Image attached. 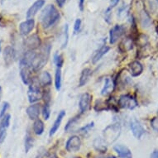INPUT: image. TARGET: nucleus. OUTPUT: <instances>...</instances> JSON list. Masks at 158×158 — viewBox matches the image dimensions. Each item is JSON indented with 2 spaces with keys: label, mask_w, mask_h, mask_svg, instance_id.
<instances>
[{
  "label": "nucleus",
  "mask_w": 158,
  "mask_h": 158,
  "mask_svg": "<svg viewBox=\"0 0 158 158\" xmlns=\"http://www.w3.org/2000/svg\"><path fill=\"white\" fill-rule=\"evenodd\" d=\"M60 19V13L53 4H49L41 13V22L44 28H49Z\"/></svg>",
  "instance_id": "1"
},
{
  "label": "nucleus",
  "mask_w": 158,
  "mask_h": 158,
  "mask_svg": "<svg viewBox=\"0 0 158 158\" xmlns=\"http://www.w3.org/2000/svg\"><path fill=\"white\" fill-rule=\"evenodd\" d=\"M121 133V127L119 124H111L103 130V140L106 142L107 144H111L117 140Z\"/></svg>",
  "instance_id": "2"
},
{
  "label": "nucleus",
  "mask_w": 158,
  "mask_h": 158,
  "mask_svg": "<svg viewBox=\"0 0 158 158\" xmlns=\"http://www.w3.org/2000/svg\"><path fill=\"white\" fill-rule=\"evenodd\" d=\"M49 52H50V49L46 50V47H45L44 51H42L41 53L35 55L33 61L31 64V68L33 70H39L41 68H43L45 64L47 61V58L49 56Z\"/></svg>",
  "instance_id": "3"
},
{
  "label": "nucleus",
  "mask_w": 158,
  "mask_h": 158,
  "mask_svg": "<svg viewBox=\"0 0 158 158\" xmlns=\"http://www.w3.org/2000/svg\"><path fill=\"white\" fill-rule=\"evenodd\" d=\"M118 105L122 109H133L138 106V102L133 97L129 94H124L118 100Z\"/></svg>",
  "instance_id": "4"
},
{
  "label": "nucleus",
  "mask_w": 158,
  "mask_h": 158,
  "mask_svg": "<svg viewBox=\"0 0 158 158\" xmlns=\"http://www.w3.org/2000/svg\"><path fill=\"white\" fill-rule=\"evenodd\" d=\"M28 96L29 102L31 103H34L35 102L41 100V97H42V94H41L38 84L32 82V84L29 87V89H28Z\"/></svg>",
  "instance_id": "5"
},
{
  "label": "nucleus",
  "mask_w": 158,
  "mask_h": 158,
  "mask_svg": "<svg viewBox=\"0 0 158 158\" xmlns=\"http://www.w3.org/2000/svg\"><path fill=\"white\" fill-rule=\"evenodd\" d=\"M125 29L122 25H116L109 31V43L115 44L124 35Z\"/></svg>",
  "instance_id": "6"
},
{
  "label": "nucleus",
  "mask_w": 158,
  "mask_h": 158,
  "mask_svg": "<svg viewBox=\"0 0 158 158\" xmlns=\"http://www.w3.org/2000/svg\"><path fill=\"white\" fill-rule=\"evenodd\" d=\"M81 140L78 136H72L67 140L65 144V149L69 152H76L80 149Z\"/></svg>",
  "instance_id": "7"
},
{
  "label": "nucleus",
  "mask_w": 158,
  "mask_h": 158,
  "mask_svg": "<svg viewBox=\"0 0 158 158\" xmlns=\"http://www.w3.org/2000/svg\"><path fill=\"white\" fill-rule=\"evenodd\" d=\"M130 127L132 133L133 134V136L138 139L140 138L145 134V130L143 127L142 126L141 124L138 122L137 119L133 118L130 122Z\"/></svg>",
  "instance_id": "8"
},
{
  "label": "nucleus",
  "mask_w": 158,
  "mask_h": 158,
  "mask_svg": "<svg viewBox=\"0 0 158 158\" xmlns=\"http://www.w3.org/2000/svg\"><path fill=\"white\" fill-rule=\"evenodd\" d=\"M92 102V95L89 93L83 94L79 102V108L81 113H85L90 108V104Z\"/></svg>",
  "instance_id": "9"
},
{
  "label": "nucleus",
  "mask_w": 158,
  "mask_h": 158,
  "mask_svg": "<svg viewBox=\"0 0 158 158\" xmlns=\"http://www.w3.org/2000/svg\"><path fill=\"white\" fill-rule=\"evenodd\" d=\"M35 26V21L33 18H30L28 20L22 22L20 25H19V31L20 33L23 36L28 35L31 32Z\"/></svg>",
  "instance_id": "10"
},
{
  "label": "nucleus",
  "mask_w": 158,
  "mask_h": 158,
  "mask_svg": "<svg viewBox=\"0 0 158 158\" xmlns=\"http://www.w3.org/2000/svg\"><path fill=\"white\" fill-rule=\"evenodd\" d=\"M28 65H26L22 63H21L20 65V76L22 78V82L24 83L25 85H30V83L31 82V70Z\"/></svg>",
  "instance_id": "11"
},
{
  "label": "nucleus",
  "mask_w": 158,
  "mask_h": 158,
  "mask_svg": "<svg viewBox=\"0 0 158 158\" xmlns=\"http://www.w3.org/2000/svg\"><path fill=\"white\" fill-rule=\"evenodd\" d=\"M44 4L45 0H37L34 4H32L31 7L28 8V13H27V18L28 19L32 18L37 13L38 11L44 6Z\"/></svg>",
  "instance_id": "12"
},
{
  "label": "nucleus",
  "mask_w": 158,
  "mask_h": 158,
  "mask_svg": "<svg viewBox=\"0 0 158 158\" xmlns=\"http://www.w3.org/2000/svg\"><path fill=\"white\" fill-rule=\"evenodd\" d=\"M114 149L120 158H133V154L129 148L124 145H116L114 146Z\"/></svg>",
  "instance_id": "13"
},
{
  "label": "nucleus",
  "mask_w": 158,
  "mask_h": 158,
  "mask_svg": "<svg viewBox=\"0 0 158 158\" xmlns=\"http://www.w3.org/2000/svg\"><path fill=\"white\" fill-rule=\"evenodd\" d=\"M40 105L37 103H33L27 109V114L31 120H37L38 119L39 114H40Z\"/></svg>",
  "instance_id": "14"
},
{
  "label": "nucleus",
  "mask_w": 158,
  "mask_h": 158,
  "mask_svg": "<svg viewBox=\"0 0 158 158\" xmlns=\"http://www.w3.org/2000/svg\"><path fill=\"white\" fill-rule=\"evenodd\" d=\"M115 88V84H114V80L111 78H107L104 82V85H103V89L101 90V94L103 96H108L113 93Z\"/></svg>",
  "instance_id": "15"
},
{
  "label": "nucleus",
  "mask_w": 158,
  "mask_h": 158,
  "mask_svg": "<svg viewBox=\"0 0 158 158\" xmlns=\"http://www.w3.org/2000/svg\"><path fill=\"white\" fill-rule=\"evenodd\" d=\"M129 70L132 76L133 77L140 76L143 71V66L141 63L138 61H134L129 65Z\"/></svg>",
  "instance_id": "16"
},
{
  "label": "nucleus",
  "mask_w": 158,
  "mask_h": 158,
  "mask_svg": "<svg viewBox=\"0 0 158 158\" xmlns=\"http://www.w3.org/2000/svg\"><path fill=\"white\" fill-rule=\"evenodd\" d=\"M40 45H41V39L37 34L29 37L26 41V46L31 51L38 48L40 46Z\"/></svg>",
  "instance_id": "17"
},
{
  "label": "nucleus",
  "mask_w": 158,
  "mask_h": 158,
  "mask_svg": "<svg viewBox=\"0 0 158 158\" xmlns=\"http://www.w3.org/2000/svg\"><path fill=\"white\" fill-rule=\"evenodd\" d=\"M65 112L64 110H62V111H61V112L59 113L58 116H57L56 119H55V122H54V124H52V128H51V130H50V133H49V136H50V137H52V136L57 132L59 127L61 126V124L63 118L65 117Z\"/></svg>",
  "instance_id": "18"
},
{
  "label": "nucleus",
  "mask_w": 158,
  "mask_h": 158,
  "mask_svg": "<svg viewBox=\"0 0 158 158\" xmlns=\"http://www.w3.org/2000/svg\"><path fill=\"white\" fill-rule=\"evenodd\" d=\"M109 50H110L109 46H105V45L102 46H101V47H100V48L95 53H94L93 58H92V62H93L94 64H95L96 62H98L100 60H101V58L103 57V55H106Z\"/></svg>",
  "instance_id": "19"
},
{
  "label": "nucleus",
  "mask_w": 158,
  "mask_h": 158,
  "mask_svg": "<svg viewBox=\"0 0 158 158\" xmlns=\"http://www.w3.org/2000/svg\"><path fill=\"white\" fill-rule=\"evenodd\" d=\"M92 70L89 68H85L82 70L81 75H80V78H79V86H84L85 85V84L89 81L90 76H92Z\"/></svg>",
  "instance_id": "20"
},
{
  "label": "nucleus",
  "mask_w": 158,
  "mask_h": 158,
  "mask_svg": "<svg viewBox=\"0 0 158 158\" xmlns=\"http://www.w3.org/2000/svg\"><path fill=\"white\" fill-rule=\"evenodd\" d=\"M4 61L6 65H11L14 59V51L13 49L12 48L11 46H7L6 48L4 49Z\"/></svg>",
  "instance_id": "21"
},
{
  "label": "nucleus",
  "mask_w": 158,
  "mask_h": 158,
  "mask_svg": "<svg viewBox=\"0 0 158 158\" xmlns=\"http://www.w3.org/2000/svg\"><path fill=\"white\" fill-rule=\"evenodd\" d=\"M94 147L100 152H105L107 151V142L102 138H96L94 141Z\"/></svg>",
  "instance_id": "22"
},
{
  "label": "nucleus",
  "mask_w": 158,
  "mask_h": 158,
  "mask_svg": "<svg viewBox=\"0 0 158 158\" xmlns=\"http://www.w3.org/2000/svg\"><path fill=\"white\" fill-rule=\"evenodd\" d=\"M39 80H40V83L42 85H51V84H52V76L47 71H44V72H42L41 74Z\"/></svg>",
  "instance_id": "23"
},
{
  "label": "nucleus",
  "mask_w": 158,
  "mask_h": 158,
  "mask_svg": "<svg viewBox=\"0 0 158 158\" xmlns=\"http://www.w3.org/2000/svg\"><path fill=\"white\" fill-rule=\"evenodd\" d=\"M33 131L35 134L37 135H41L44 132V124L41 119H37L35 120L33 124Z\"/></svg>",
  "instance_id": "24"
},
{
  "label": "nucleus",
  "mask_w": 158,
  "mask_h": 158,
  "mask_svg": "<svg viewBox=\"0 0 158 158\" xmlns=\"http://www.w3.org/2000/svg\"><path fill=\"white\" fill-rule=\"evenodd\" d=\"M55 87L57 91L61 89V68H57L55 74Z\"/></svg>",
  "instance_id": "25"
},
{
  "label": "nucleus",
  "mask_w": 158,
  "mask_h": 158,
  "mask_svg": "<svg viewBox=\"0 0 158 158\" xmlns=\"http://www.w3.org/2000/svg\"><path fill=\"white\" fill-rule=\"evenodd\" d=\"M121 49H123L124 52H127V51H130L131 49L133 47V41L130 38H126L123 42L121 43L120 46Z\"/></svg>",
  "instance_id": "26"
},
{
  "label": "nucleus",
  "mask_w": 158,
  "mask_h": 158,
  "mask_svg": "<svg viewBox=\"0 0 158 158\" xmlns=\"http://www.w3.org/2000/svg\"><path fill=\"white\" fill-rule=\"evenodd\" d=\"M69 41V28L68 25L65 24L64 27V31H63V43H62V48H65L67 46Z\"/></svg>",
  "instance_id": "27"
},
{
  "label": "nucleus",
  "mask_w": 158,
  "mask_h": 158,
  "mask_svg": "<svg viewBox=\"0 0 158 158\" xmlns=\"http://www.w3.org/2000/svg\"><path fill=\"white\" fill-rule=\"evenodd\" d=\"M32 146H33V139L31 138V135L28 133L25 138V151L28 152L30 151V149L32 148Z\"/></svg>",
  "instance_id": "28"
},
{
  "label": "nucleus",
  "mask_w": 158,
  "mask_h": 158,
  "mask_svg": "<svg viewBox=\"0 0 158 158\" xmlns=\"http://www.w3.org/2000/svg\"><path fill=\"white\" fill-rule=\"evenodd\" d=\"M51 115V109L48 103H45V105L42 108V116L44 118L45 120H47Z\"/></svg>",
  "instance_id": "29"
},
{
  "label": "nucleus",
  "mask_w": 158,
  "mask_h": 158,
  "mask_svg": "<svg viewBox=\"0 0 158 158\" xmlns=\"http://www.w3.org/2000/svg\"><path fill=\"white\" fill-rule=\"evenodd\" d=\"M54 61H55L57 68H61L63 63H64L63 56L61 55H60V54H55L54 55Z\"/></svg>",
  "instance_id": "30"
},
{
  "label": "nucleus",
  "mask_w": 158,
  "mask_h": 158,
  "mask_svg": "<svg viewBox=\"0 0 158 158\" xmlns=\"http://www.w3.org/2000/svg\"><path fill=\"white\" fill-rule=\"evenodd\" d=\"M10 118H11V116L9 115V114L5 115V116L2 118L1 124H0V127L7 128L8 126H9V124H10Z\"/></svg>",
  "instance_id": "31"
},
{
  "label": "nucleus",
  "mask_w": 158,
  "mask_h": 158,
  "mask_svg": "<svg viewBox=\"0 0 158 158\" xmlns=\"http://www.w3.org/2000/svg\"><path fill=\"white\" fill-rule=\"evenodd\" d=\"M8 108H9V103L7 102H4L3 105L1 107V110H0V119H2L5 116L6 111H7Z\"/></svg>",
  "instance_id": "32"
},
{
  "label": "nucleus",
  "mask_w": 158,
  "mask_h": 158,
  "mask_svg": "<svg viewBox=\"0 0 158 158\" xmlns=\"http://www.w3.org/2000/svg\"><path fill=\"white\" fill-rule=\"evenodd\" d=\"M94 122H92V123H90V124H87V125H85V127H81L80 129H79V133H88L90 129H92L94 127Z\"/></svg>",
  "instance_id": "33"
},
{
  "label": "nucleus",
  "mask_w": 158,
  "mask_h": 158,
  "mask_svg": "<svg viewBox=\"0 0 158 158\" xmlns=\"http://www.w3.org/2000/svg\"><path fill=\"white\" fill-rule=\"evenodd\" d=\"M78 118H79V116H76V117L73 118H71L70 120L67 123V124L65 125V131H68L70 128V127H72V126H74V124H76V122H77V120H78Z\"/></svg>",
  "instance_id": "34"
},
{
  "label": "nucleus",
  "mask_w": 158,
  "mask_h": 158,
  "mask_svg": "<svg viewBox=\"0 0 158 158\" xmlns=\"http://www.w3.org/2000/svg\"><path fill=\"white\" fill-rule=\"evenodd\" d=\"M7 136V128L0 127V143H3Z\"/></svg>",
  "instance_id": "35"
},
{
  "label": "nucleus",
  "mask_w": 158,
  "mask_h": 158,
  "mask_svg": "<svg viewBox=\"0 0 158 158\" xmlns=\"http://www.w3.org/2000/svg\"><path fill=\"white\" fill-rule=\"evenodd\" d=\"M80 28H81V20L78 18L76 19V22H75V25H74V33L75 34H77L79 33V31H80Z\"/></svg>",
  "instance_id": "36"
},
{
  "label": "nucleus",
  "mask_w": 158,
  "mask_h": 158,
  "mask_svg": "<svg viewBox=\"0 0 158 158\" xmlns=\"http://www.w3.org/2000/svg\"><path fill=\"white\" fill-rule=\"evenodd\" d=\"M104 19L108 23H110V19H111V7H108L106 11L104 12Z\"/></svg>",
  "instance_id": "37"
},
{
  "label": "nucleus",
  "mask_w": 158,
  "mask_h": 158,
  "mask_svg": "<svg viewBox=\"0 0 158 158\" xmlns=\"http://www.w3.org/2000/svg\"><path fill=\"white\" fill-rule=\"evenodd\" d=\"M151 127H153V129L158 132V117H156L154 118H152V120L151 121Z\"/></svg>",
  "instance_id": "38"
},
{
  "label": "nucleus",
  "mask_w": 158,
  "mask_h": 158,
  "mask_svg": "<svg viewBox=\"0 0 158 158\" xmlns=\"http://www.w3.org/2000/svg\"><path fill=\"white\" fill-rule=\"evenodd\" d=\"M119 1H120V0H110V7H113L117 6V4H118Z\"/></svg>",
  "instance_id": "39"
},
{
  "label": "nucleus",
  "mask_w": 158,
  "mask_h": 158,
  "mask_svg": "<svg viewBox=\"0 0 158 158\" xmlns=\"http://www.w3.org/2000/svg\"><path fill=\"white\" fill-rule=\"evenodd\" d=\"M85 1V0H79V9H80V11L84 10Z\"/></svg>",
  "instance_id": "40"
},
{
  "label": "nucleus",
  "mask_w": 158,
  "mask_h": 158,
  "mask_svg": "<svg viewBox=\"0 0 158 158\" xmlns=\"http://www.w3.org/2000/svg\"><path fill=\"white\" fill-rule=\"evenodd\" d=\"M65 1L66 0H56V3L58 4V6L60 7H62L65 4Z\"/></svg>",
  "instance_id": "41"
},
{
  "label": "nucleus",
  "mask_w": 158,
  "mask_h": 158,
  "mask_svg": "<svg viewBox=\"0 0 158 158\" xmlns=\"http://www.w3.org/2000/svg\"><path fill=\"white\" fill-rule=\"evenodd\" d=\"M151 158H158V151L157 150H155L152 153H151Z\"/></svg>",
  "instance_id": "42"
},
{
  "label": "nucleus",
  "mask_w": 158,
  "mask_h": 158,
  "mask_svg": "<svg viewBox=\"0 0 158 158\" xmlns=\"http://www.w3.org/2000/svg\"><path fill=\"white\" fill-rule=\"evenodd\" d=\"M98 158H116L114 156H108V157H100Z\"/></svg>",
  "instance_id": "43"
},
{
  "label": "nucleus",
  "mask_w": 158,
  "mask_h": 158,
  "mask_svg": "<svg viewBox=\"0 0 158 158\" xmlns=\"http://www.w3.org/2000/svg\"><path fill=\"white\" fill-rule=\"evenodd\" d=\"M1 96H2V87L0 86V100H1Z\"/></svg>",
  "instance_id": "44"
},
{
  "label": "nucleus",
  "mask_w": 158,
  "mask_h": 158,
  "mask_svg": "<svg viewBox=\"0 0 158 158\" xmlns=\"http://www.w3.org/2000/svg\"><path fill=\"white\" fill-rule=\"evenodd\" d=\"M0 52H1V43H0Z\"/></svg>",
  "instance_id": "45"
},
{
  "label": "nucleus",
  "mask_w": 158,
  "mask_h": 158,
  "mask_svg": "<svg viewBox=\"0 0 158 158\" xmlns=\"http://www.w3.org/2000/svg\"><path fill=\"white\" fill-rule=\"evenodd\" d=\"M74 158H80V157H74Z\"/></svg>",
  "instance_id": "46"
},
{
  "label": "nucleus",
  "mask_w": 158,
  "mask_h": 158,
  "mask_svg": "<svg viewBox=\"0 0 158 158\" xmlns=\"http://www.w3.org/2000/svg\"><path fill=\"white\" fill-rule=\"evenodd\" d=\"M157 114H158V110H157Z\"/></svg>",
  "instance_id": "47"
},
{
  "label": "nucleus",
  "mask_w": 158,
  "mask_h": 158,
  "mask_svg": "<svg viewBox=\"0 0 158 158\" xmlns=\"http://www.w3.org/2000/svg\"><path fill=\"white\" fill-rule=\"evenodd\" d=\"M157 2H158V0H157Z\"/></svg>",
  "instance_id": "48"
}]
</instances>
